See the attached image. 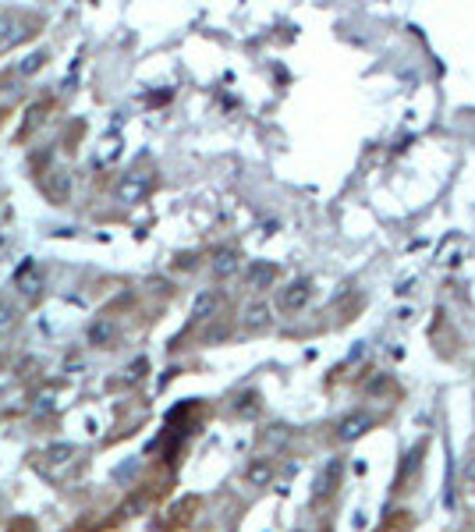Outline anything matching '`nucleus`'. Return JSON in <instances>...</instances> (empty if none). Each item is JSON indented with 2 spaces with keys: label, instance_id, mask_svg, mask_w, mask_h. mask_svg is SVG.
I'll use <instances>...</instances> for the list:
<instances>
[{
  "label": "nucleus",
  "instance_id": "6e6552de",
  "mask_svg": "<svg viewBox=\"0 0 475 532\" xmlns=\"http://www.w3.org/2000/svg\"><path fill=\"white\" fill-rule=\"evenodd\" d=\"M238 262H241V255H238L234 248H220V252L213 255V274H217V277H231V274L238 270Z\"/></svg>",
  "mask_w": 475,
  "mask_h": 532
},
{
  "label": "nucleus",
  "instance_id": "f257e3e1",
  "mask_svg": "<svg viewBox=\"0 0 475 532\" xmlns=\"http://www.w3.org/2000/svg\"><path fill=\"white\" fill-rule=\"evenodd\" d=\"M149 188H153V178H149L146 171H132V174H125V181H121V188H118V199H121V202H139Z\"/></svg>",
  "mask_w": 475,
  "mask_h": 532
},
{
  "label": "nucleus",
  "instance_id": "0eeeda50",
  "mask_svg": "<svg viewBox=\"0 0 475 532\" xmlns=\"http://www.w3.org/2000/svg\"><path fill=\"white\" fill-rule=\"evenodd\" d=\"M270 323V309L262 305V302H255V305H248L245 312H241V327L245 330H262Z\"/></svg>",
  "mask_w": 475,
  "mask_h": 532
},
{
  "label": "nucleus",
  "instance_id": "5701e85b",
  "mask_svg": "<svg viewBox=\"0 0 475 532\" xmlns=\"http://www.w3.org/2000/svg\"><path fill=\"white\" fill-rule=\"evenodd\" d=\"M8 532H32L29 525H15V528H8Z\"/></svg>",
  "mask_w": 475,
  "mask_h": 532
},
{
  "label": "nucleus",
  "instance_id": "423d86ee",
  "mask_svg": "<svg viewBox=\"0 0 475 532\" xmlns=\"http://www.w3.org/2000/svg\"><path fill=\"white\" fill-rule=\"evenodd\" d=\"M337 475H341V461L334 458V461H330V465H327L320 475H316V486H312V493H316V497H327V493L337 486Z\"/></svg>",
  "mask_w": 475,
  "mask_h": 532
},
{
  "label": "nucleus",
  "instance_id": "4be33fe9",
  "mask_svg": "<svg viewBox=\"0 0 475 532\" xmlns=\"http://www.w3.org/2000/svg\"><path fill=\"white\" fill-rule=\"evenodd\" d=\"M220 337H227V330H224V327H217V330H209V334H206V341H220Z\"/></svg>",
  "mask_w": 475,
  "mask_h": 532
},
{
  "label": "nucleus",
  "instance_id": "1a4fd4ad",
  "mask_svg": "<svg viewBox=\"0 0 475 532\" xmlns=\"http://www.w3.org/2000/svg\"><path fill=\"white\" fill-rule=\"evenodd\" d=\"M15 284H18L22 295H29V298L39 291V270H36V262H25V266H22V270L15 274Z\"/></svg>",
  "mask_w": 475,
  "mask_h": 532
},
{
  "label": "nucleus",
  "instance_id": "f03ea898",
  "mask_svg": "<svg viewBox=\"0 0 475 532\" xmlns=\"http://www.w3.org/2000/svg\"><path fill=\"white\" fill-rule=\"evenodd\" d=\"M29 29H32V22H29V25H22V18H18V15L0 11V46H11V43L25 39V36H29Z\"/></svg>",
  "mask_w": 475,
  "mask_h": 532
},
{
  "label": "nucleus",
  "instance_id": "39448f33",
  "mask_svg": "<svg viewBox=\"0 0 475 532\" xmlns=\"http://www.w3.org/2000/svg\"><path fill=\"white\" fill-rule=\"evenodd\" d=\"M43 192L54 199V202L68 199V192H71V174H64V171H50V174H43Z\"/></svg>",
  "mask_w": 475,
  "mask_h": 532
},
{
  "label": "nucleus",
  "instance_id": "a211bd4d",
  "mask_svg": "<svg viewBox=\"0 0 475 532\" xmlns=\"http://www.w3.org/2000/svg\"><path fill=\"white\" fill-rule=\"evenodd\" d=\"M209 309H213V295H199V298H195V309H192V316H195V319H202Z\"/></svg>",
  "mask_w": 475,
  "mask_h": 532
},
{
  "label": "nucleus",
  "instance_id": "412c9836",
  "mask_svg": "<svg viewBox=\"0 0 475 532\" xmlns=\"http://www.w3.org/2000/svg\"><path fill=\"white\" fill-rule=\"evenodd\" d=\"M178 266H185V270H192V266H195V255H192V252L178 255Z\"/></svg>",
  "mask_w": 475,
  "mask_h": 532
},
{
  "label": "nucleus",
  "instance_id": "f8f14e48",
  "mask_svg": "<svg viewBox=\"0 0 475 532\" xmlns=\"http://www.w3.org/2000/svg\"><path fill=\"white\" fill-rule=\"evenodd\" d=\"M111 337H114V323H111V319H99V323L89 327V341L92 344H111Z\"/></svg>",
  "mask_w": 475,
  "mask_h": 532
},
{
  "label": "nucleus",
  "instance_id": "f3484780",
  "mask_svg": "<svg viewBox=\"0 0 475 532\" xmlns=\"http://www.w3.org/2000/svg\"><path fill=\"white\" fill-rule=\"evenodd\" d=\"M146 369H149V362H146V358H135V362H132V365L125 369V380H128V384L142 380V372H146Z\"/></svg>",
  "mask_w": 475,
  "mask_h": 532
},
{
  "label": "nucleus",
  "instance_id": "9b49d317",
  "mask_svg": "<svg viewBox=\"0 0 475 532\" xmlns=\"http://www.w3.org/2000/svg\"><path fill=\"white\" fill-rule=\"evenodd\" d=\"M245 479H248V483H252V486H267V483H270V479H274V465H270L267 458H259V461H252V465H248V472H245Z\"/></svg>",
  "mask_w": 475,
  "mask_h": 532
},
{
  "label": "nucleus",
  "instance_id": "ddd939ff",
  "mask_svg": "<svg viewBox=\"0 0 475 532\" xmlns=\"http://www.w3.org/2000/svg\"><path fill=\"white\" fill-rule=\"evenodd\" d=\"M43 64H46V50H32L29 57H25V61L18 64V75H36V71H39Z\"/></svg>",
  "mask_w": 475,
  "mask_h": 532
},
{
  "label": "nucleus",
  "instance_id": "4468645a",
  "mask_svg": "<svg viewBox=\"0 0 475 532\" xmlns=\"http://www.w3.org/2000/svg\"><path fill=\"white\" fill-rule=\"evenodd\" d=\"M288 437H291L288 426H270V430L262 433V447H281V444H288Z\"/></svg>",
  "mask_w": 475,
  "mask_h": 532
},
{
  "label": "nucleus",
  "instance_id": "9d476101",
  "mask_svg": "<svg viewBox=\"0 0 475 532\" xmlns=\"http://www.w3.org/2000/svg\"><path fill=\"white\" fill-rule=\"evenodd\" d=\"M274 266L270 262H252L248 266V274H245V281H248V288H267L270 281H274Z\"/></svg>",
  "mask_w": 475,
  "mask_h": 532
},
{
  "label": "nucleus",
  "instance_id": "20e7f679",
  "mask_svg": "<svg viewBox=\"0 0 475 532\" xmlns=\"http://www.w3.org/2000/svg\"><path fill=\"white\" fill-rule=\"evenodd\" d=\"M309 295H312L309 281H291V284H288V288L281 291V309L295 312V309H302V305L309 302Z\"/></svg>",
  "mask_w": 475,
  "mask_h": 532
},
{
  "label": "nucleus",
  "instance_id": "dca6fc26",
  "mask_svg": "<svg viewBox=\"0 0 475 532\" xmlns=\"http://www.w3.org/2000/svg\"><path fill=\"white\" fill-rule=\"evenodd\" d=\"M255 401H259V398L248 391V394H241V398L234 401V412H238V415H255V412H259V405H255Z\"/></svg>",
  "mask_w": 475,
  "mask_h": 532
},
{
  "label": "nucleus",
  "instance_id": "7ed1b4c3",
  "mask_svg": "<svg viewBox=\"0 0 475 532\" xmlns=\"http://www.w3.org/2000/svg\"><path fill=\"white\" fill-rule=\"evenodd\" d=\"M369 426H373V415L369 412H351L348 419H341V426H337V437L348 444V440H358Z\"/></svg>",
  "mask_w": 475,
  "mask_h": 532
},
{
  "label": "nucleus",
  "instance_id": "aec40b11",
  "mask_svg": "<svg viewBox=\"0 0 475 532\" xmlns=\"http://www.w3.org/2000/svg\"><path fill=\"white\" fill-rule=\"evenodd\" d=\"M11 319H15V309H11L4 298H0V323H11Z\"/></svg>",
  "mask_w": 475,
  "mask_h": 532
},
{
  "label": "nucleus",
  "instance_id": "6ab92c4d",
  "mask_svg": "<svg viewBox=\"0 0 475 532\" xmlns=\"http://www.w3.org/2000/svg\"><path fill=\"white\" fill-rule=\"evenodd\" d=\"M146 507V500L142 497H132L128 504H121V514H135V511H142Z\"/></svg>",
  "mask_w": 475,
  "mask_h": 532
},
{
  "label": "nucleus",
  "instance_id": "2eb2a0df",
  "mask_svg": "<svg viewBox=\"0 0 475 532\" xmlns=\"http://www.w3.org/2000/svg\"><path fill=\"white\" fill-rule=\"evenodd\" d=\"M54 398H57V384L43 387V391L36 394V412H50V408H54Z\"/></svg>",
  "mask_w": 475,
  "mask_h": 532
}]
</instances>
